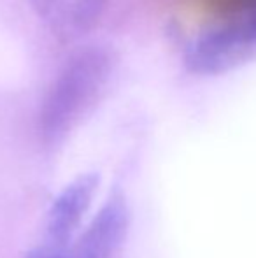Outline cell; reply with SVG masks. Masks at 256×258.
Segmentation results:
<instances>
[{
	"label": "cell",
	"mask_w": 256,
	"mask_h": 258,
	"mask_svg": "<svg viewBox=\"0 0 256 258\" xmlns=\"http://www.w3.org/2000/svg\"><path fill=\"white\" fill-rule=\"evenodd\" d=\"M116 71V54L102 44L75 49L65 60L39 109V136L53 146L84 119L107 90Z\"/></svg>",
	"instance_id": "obj_1"
},
{
	"label": "cell",
	"mask_w": 256,
	"mask_h": 258,
	"mask_svg": "<svg viewBox=\"0 0 256 258\" xmlns=\"http://www.w3.org/2000/svg\"><path fill=\"white\" fill-rule=\"evenodd\" d=\"M256 58V0H242L204 27L185 49L197 76H219Z\"/></svg>",
	"instance_id": "obj_2"
},
{
	"label": "cell",
	"mask_w": 256,
	"mask_h": 258,
	"mask_svg": "<svg viewBox=\"0 0 256 258\" xmlns=\"http://www.w3.org/2000/svg\"><path fill=\"white\" fill-rule=\"evenodd\" d=\"M100 183V176L95 172L81 174L67 184L51 202L44 223V235L39 246L55 251L56 255L68 258L70 246L75 241V234L90 209Z\"/></svg>",
	"instance_id": "obj_3"
},
{
	"label": "cell",
	"mask_w": 256,
	"mask_h": 258,
	"mask_svg": "<svg viewBox=\"0 0 256 258\" xmlns=\"http://www.w3.org/2000/svg\"><path fill=\"white\" fill-rule=\"evenodd\" d=\"M130 213L125 199L113 194L90 225L75 237L68 258H111L123 242Z\"/></svg>",
	"instance_id": "obj_4"
},
{
	"label": "cell",
	"mask_w": 256,
	"mask_h": 258,
	"mask_svg": "<svg viewBox=\"0 0 256 258\" xmlns=\"http://www.w3.org/2000/svg\"><path fill=\"white\" fill-rule=\"evenodd\" d=\"M111 0H30L44 25L62 41L88 34L104 16Z\"/></svg>",
	"instance_id": "obj_5"
}]
</instances>
